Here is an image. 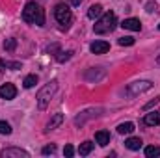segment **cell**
Listing matches in <instances>:
<instances>
[{
	"mask_svg": "<svg viewBox=\"0 0 160 158\" xmlns=\"http://www.w3.org/2000/svg\"><path fill=\"white\" fill-rule=\"evenodd\" d=\"M22 19L30 24H36V26H43L45 24V11L39 4L36 2H28L22 9Z\"/></svg>",
	"mask_w": 160,
	"mask_h": 158,
	"instance_id": "1",
	"label": "cell"
},
{
	"mask_svg": "<svg viewBox=\"0 0 160 158\" xmlns=\"http://www.w3.org/2000/svg\"><path fill=\"white\" fill-rule=\"evenodd\" d=\"M56 91H58V82H56V80L45 84L39 91H38V95H36V102H38V108H39V110H45V108L48 106V102H50V99L54 97Z\"/></svg>",
	"mask_w": 160,
	"mask_h": 158,
	"instance_id": "2",
	"label": "cell"
},
{
	"mask_svg": "<svg viewBox=\"0 0 160 158\" xmlns=\"http://www.w3.org/2000/svg\"><path fill=\"white\" fill-rule=\"evenodd\" d=\"M116 24H118V17H116V13L114 11H106L95 24H93V30H95V34H110V32H114V28H116Z\"/></svg>",
	"mask_w": 160,
	"mask_h": 158,
	"instance_id": "3",
	"label": "cell"
},
{
	"mask_svg": "<svg viewBox=\"0 0 160 158\" xmlns=\"http://www.w3.org/2000/svg\"><path fill=\"white\" fill-rule=\"evenodd\" d=\"M54 19H56L63 28H67V26L71 24V21H73V13H71V9H69L65 4H58V6L54 7Z\"/></svg>",
	"mask_w": 160,
	"mask_h": 158,
	"instance_id": "4",
	"label": "cell"
},
{
	"mask_svg": "<svg viewBox=\"0 0 160 158\" xmlns=\"http://www.w3.org/2000/svg\"><path fill=\"white\" fill-rule=\"evenodd\" d=\"M151 87H153V82H149V80H138V82H132V84L127 86V95L136 97V95H142V93L149 91Z\"/></svg>",
	"mask_w": 160,
	"mask_h": 158,
	"instance_id": "5",
	"label": "cell"
},
{
	"mask_svg": "<svg viewBox=\"0 0 160 158\" xmlns=\"http://www.w3.org/2000/svg\"><path fill=\"white\" fill-rule=\"evenodd\" d=\"M0 158H30V153L19 147H8L0 151Z\"/></svg>",
	"mask_w": 160,
	"mask_h": 158,
	"instance_id": "6",
	"label": "cell"
},
{
	"mask_svg": "<svg viewBox=\"0 0 160 158\" xmlns=\"http://www.w3.org/2000/svg\"><path fill=\"white\" fill-rule=\"evenodd\" d=\"M99 112H101V108H89V110L82 112L80 116H77V117H75V125H77V126H82V125H84L88 119L97 117V116H99Z\"/></svg>",
	"mask_w": 160,
	"mask_h": 158,
	"instance_id": "7",
	"label": "cell"
},
{
	"mask_svg": "<svg viewBox=\"0 0 160 158\" xmlns=\"http://www.w3.org/2000/svg\"><path fill=\"white\" fill-rule=\"evenodd\" d=\"M17 97V87L13 84H2L0 86V99H6V101H11Z\"/></svg>",
	"mask_w": 160,
	"mask_h": 158,
	"instance_id": "8",
	"label": "cell"
},
{
	"mask_svg": "<svg viewBox=\"0 0 160 158\" xmlns=\"http://www.w3.org/2000/svg\"><path fill=\"white\" fill-rule=\"evenodd\" d=\"M89 50H91L93 54H106V52L110 50V43H108V41H93V43L89 45Z\"/></svg>",
	"mask_w": 160,
	"mask_h": 158,
	"instance_id": "9",
	"label": "cell"
},
{
	"mask_svg": "<svg viewBox=\"0 0 160 158\" xmlns=\"http://www.w3.org/2000/svg\"><path fill=\"white\" fill-rule=\"evenodd\" d=\"M121 26H123L125 30H130V32H140V30H142V22H140L138 19H125V21L121 22Z\"/></svg>",
	"mask_w": 160,
	"mask_h": 158,
	"instance_id": "10",
	"label": "cell"
},
{
	"mask_svg": "<svg viewBox=\"0 0 160 158\" xmlns=\"http://www.w3.org/2000/svg\"><path fill=\"white\" fill-rule=\"evenodd\" d=\"M62 123H63V114H54V116L50 117V121L47 123V126H45V132H50V130L58 128Z\"/></svg>",
	"mask_w": 160,
	"mask_h": 158,
	"instance_id": "11",
	"label": "cell"
},
{
	"mask_svg": "<svg viewBox=\"0 0 160 158\" xmlns=\"http://www.w3.org/2000/svg\"><path fill=\"white\" fill-rule=\"evenodd\" d=\"M95 141L101 145V147H106L110 143V132L108 130H99L95 132Z\"/></svg>",
	"mask_w": 160,
	"mask_h": 158,
	"instance_id": "12",
	"label": "cell"
},
{
	"mask_svg": "<svg viewBox=\"0 0 160 158\" xmlns=\"http://www.w3.org/2000/svg\"><path fill=\"white\" fill-rule=\"evenodd\" d=\"M143 123L149 125V126H157V125H160V112H149V114H145Z\"/></svg>",
	"mask_w": 160,
	"mask_h": 158,
	"instance_id": "13",
	"label": "cell"
},
{
	"mask_svg": "<svg viewBox=\"0 0 160 158\" xmlns=\"http://www.w3.org/2000/svg\"><path fill=\"white\" fill-rule=\"evenodd\" d=\"M125 147L130 149V151H140L142 140H140V138H128V140H125Z\"/></svg>",
	"mask_w": 160,
	"mask_h": 158,
	"instance_id": "14",
	"label": "cell"
},
{
	"mask_svg": "<svg viewBox=\"0 0 160 158\" xmlns=\"http://www.w3.org/2000/svg\"><path fill=\"white\" fill-rule=\"evenodd\" d=\"M102 15V6L101 4H93L89 9H88V17L89 19H97V17H101Z\"/></svg>",
	"mask_w": 160,
	"mask_h": 158,
	"instance_id": "15",
	"label": "cell"
},
{
	"mask_svg": "<svg viewBox=\"0 0 160 158\" xmlns=\"http://www.w3.org/2000/svg\"><path fill=\"white\" fill-rule=\"evenodd\" d=\"M134 123H130V121H127V123H121L119 126H118V132L119 134H132L134 132Z\"/></svg>",
	"mask_w": 160,
	"mask_h": 158,
	"instance_id": "16",
	"label": "cell"
},
{
	"mask_svg": "<svg viewBox=\"0 0 160 158\" xmlns=\"http://www.w3.org/2000/svg\"><path fill=\"white\" fill-rule=\"evenodd\" d=\"M0 69L17 71V69H21V62H6V60H0Z\"/></svg>",
	"mask_w": 160,
	"mask_h": 158,
	"instance_id": "17",
	"label": "cell"
},
{
	"mask_svg": "<svg viewBox=\"0 0 160 158\" xmlns=\"http://www.w3.org/2000/svg\"><path fill=\"white\" fill-rule=\"evenodd\" d=\"M38 84V75H28L26 78L22 80V86L26 87V89H30V87H34Z\"/></svg>",
	"mask_w": 160,
	"mask_h": 158,
	"instance_id": "18",
	"label": "cell"
},
{
	"mask_svg": "<svg viewBox=\"0 0 160 158\" xmlns=\"http://www.w3.org/2000/svg\"><path fill=\"white\" fill-rule=\"evenodd\" d=\"M91 149H93V143H91V141H84V143H80L78 153L82 155V156H86V155H89V153H91Z\"/></svg>",
	"mask_w": 160,
	"mask_h": 158,
	"instance_id": "19",
	"label": "cell"
},
{
	"mask_svg": "<svg viewBox=\"0 0 160 158\" xmlns=\"http://www.w3.org/2000/svg\"><path fill=\"white\" fill-rule=\"evenodd\" d=\"M145 156H149V158L160 156V147H157V145H149V147H145Z\"/></svg>",
	"mask_w": 160,
	"mask_h": 158,
	"instance_id": "20",
	"label": "cell"
},
{
	"mask_svg": "<svg viewBox=\"0 0 160 158\" xmlns=\"http://www.w3.org/2000/svg\"><path fill=\"white\" fill-rule=\"evenodd\" d=\"M4 48L8 50V52H13L15 48H17V39L15 37H9V39L4 41Z\"/></svg>",
	"mask_w": 160,
	"mask_h": 158,
	"instance_id": "21",
	"label": "cell"
},
{
	"mask_svg": "<svg viewBox=\"0 0 160 158\" xmlns=\"http://www.w3.org/2000/svg\"><path fill=\"white\" fill-rule=\"evenodd\" d=\"M71 56H73V50H67V52H58V56H56V60H58L60 63H63V62H67V60H71Z\"/></svg>",
	"mask_w": 160,
	"mask_h": 158,
	"instance_id": "22",
	"label": "cell"
},
{
	"mask_svg": "<svg viewBox=\"0 0 160 158\" xmlns=\"http://www.w3.org/2000/svg\"><path fill=\"white\" fill-rule=\"evenodd\" d=\"M0 134H11V125L8 121H0Z\"/></svg>",
	"mask_w": 160,
	"mask_h": 158,
	"instance_id": "23",
	"label": "cell"
},
{
	"mask_svg": "<svg viewBox=\"0 0 160 158\" xmlns=\"http://www.w3.org/2000/svg\"><path fill=\"white\" fill-rule=\"evenodd\" d=\"M118 43H119L121 47H132V45H134V37H128V36L125 37V36H123V37L118 39Z\"/></svg>",
	"mask_w": 160,
	"mask_h": 158,
	"instance_id": "24",
	"label": "cell"
},
{
	"mask_svg": "<svg viewBox=\"0 0 160 158\" xmlns=\"http://www.w3.org/2000/svg\"><path fill=\"white\" fill-rule=\"evenodd\" d=\"M41 153H43V155H54V153H56V145H45Z\"/></svg>",
	"mask_w": 160,
	"mask_h": 158,
	"instance_id": "25",
	"label": "cell"
},
{
	"mask_svg": "<svg viewBox=\"0 0 160 158\" xmlns=\"http://www.w3.org/2000/svg\"><path fill=\"white\" fill-rule=\"evenodd\" d=\"M63 155H65V156H73V155H75V149H73L71 145H65V149H63Z\"/></svg>",
	"mask_w": 160,
	"mask_h": 158,
	"instance_id": "26",
	"label": "cell"
},
{
	"mask_svg": "<svg viewBox=\"0 0 160 158\" xmlns=\"http://www.w3.org/2000/svg\"><path fill=\"white\" fill-rule=\"evenodd\" d=\"M145 7H147V11H149V13L157 11V4H155V2H147V6H145Z\"/></svg>",
	"mask_w": 160,
	"mask_h": 158,
	"instance_id": "27",
	"label": "cell"
},
{
	"mask_svg": "<svg viewBox=\"0 0 160 158\" xmlns=\"http://www.w3.org/2000/svg\"><path fill=\"white\" fill-rule=\"evenodd\" d=\"M158 102H160V99H155V101H151V102H147V104H145L143 108H145V110H149L151 106H155V104H158Z\"/></svg>",
	"mask_w": 160,
	"mask_h": 158,
	"instance_id": "28",
	"label": "cell"
},
{
	"mask_svg": "<svg viewBox=\"0 0 160 158\" xmlns=\"http://www.w3.org/2000/svg\"><path fill=\"white\" fill-rule=\"evenodd\" d=\"M82 2H84V0H69V4H71V6H80Z\"/></svg>",
	"mask_w": 160,
	"mask_h": 158,
	"instance_id": "29",
	"label": "cell"
},
{
	"mask_svg": "<svg viewBox=\"0 0 160 158\" xmlns=\"http://www.w3.org/2000/svg\"><path fill=\"white\" fill-rule=\"evenodd\" d=\"M157 62H158V63H160V54H158V58H157Z\"/></svg>",
	"mask_w": 160,
	"mask_h": 158,
	"instance_id": "30",
	"label": "cell"
},
{
	"mask_svg": "<svg viewBox=\"0 0 160 158\" xmlns=\"http://www.w3.org/2000/svg\"><path fill=\"white\" fill-rule=\"evenodd\" d=\"M158 30H160V24H158Z\"/></svg>",
	"mask_w": 160,
	"mask_h": 158,
	"instance_id": "31",
	"label": "cell"
}]
</instances>
